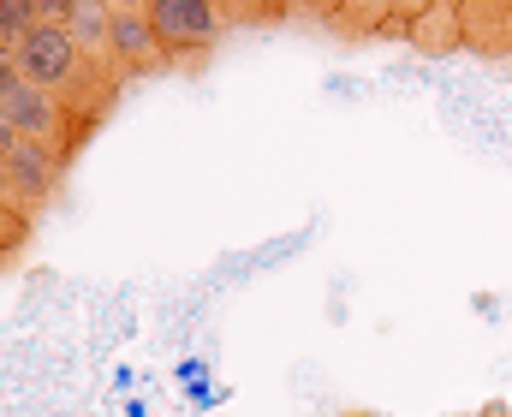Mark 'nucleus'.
Returning a JSON list of instances; mask_svg holds the SVG:
<instances>
[{
	"label": "nucleus",
	"instance_id": "5",
	"mask_svg": "<svg viewBox=\"0 0 512 417\" xmlns=\"http://www.w3.org/2000/svg\"><path fill=\"white\" fill-rule=\"evenodd\" d=\"M387 18H393V0H340L334 30H346V36H387Z\"/></svg>",
	"mask_w": 512,
	"mask_h": 417
},
{
	"label": "nucleus",
	"instance_id": "13",
	"mask_svg": "<svg viewBox=\"0 0 512 417\" xmlns=\"http://www.w3.org/2000/svg\"><path fill=\"white\" fill-rule=\"evenodd\" d=\"M114 12H143V0H108Z\"/></svg>",
	"mask_w": 512,
	"mask_h": 417
},
{
	"label": "nucleus",
	"instance_id": "1",
	"mask_svg": "<svg viewBox=\"0 0 512 417\" xmlns=\"http://www.w3.org/2000/svg\"><path fill=\"white\" fill-rule=\"evenodd\" d=\"M18 78H30V84L66 96V102H72L78 114H90V120H102V108H108L114 90H120V78L102 72V66L78 48V36H72L60 18H36V24L18 36Z\"/></svg>",
	"mask_w": 512,
	"mask_h": 417
},
{
	"label": "nucleus",
	"instance_id": "7",
	"mask_svg": "<svg viewBox=\"0 0 512 417\" xmlns=\"http://www.w3.org/2000/svg\"><path fill=\"white\" fill-rule=\"evenodd\" d=\"M215 6L227 12L233 30H245V24H280V0H215Z\"/></svg>",
	"mask_w": 512,
	"mask_h": 417
},
{
	"label": "nucleus",
	"instance_id": "6",
	"mask_svg": "<svg viewBox=\"0 0 512 417\" xmlns=\"http://www.w3.org/2000/svg\"><path fill=\"white\" fill-rule=\"evenodd\" d=\"M24 239H30V209H24L18 197L0 191V257H12Z\"/></svg>",
	"mask_w": 512,
	"mask_h": 417
},
{
	"label": "nucleus",
	"instance_id": "2",
	"mask_svg": "<svg viewBox=\"0 0 512 417\" xmlns=\"http://www.w3.org/2000/svg\"><path fill=\"white\" fill-rule=\"evenodd\" d=\"M143 18L167 54V66H197L233 24L215 0H143Z\"/></svg>",
	"mask_w": 512,
	"mask_h": 417
},
{
	"label": "nucleus",
	"instance_id": "10",
	"mask_svg": "<svg viewBox=\"0 0 512 417\" xmlns=\"http://www.w3.org/2000/svg\"><path fill=\"white\" fill-rule=\"evenodd\" d=\"M18 138H24V132L12 126V114H6V102H0V161H6L12 149H18Z\"/></svg>",
	"mask_w": 512,
	"mask_h": 417
},
{
	"label": "nucleus",
	"instance_id": "9",
	"mask_svg": "<svg viewBox=\"0 0 512 417\" xmlns=\"http://www.w3.org/2000/svg\"><path fill=\"white\" fill-rule=\"evenodd\" d=\"M12 84H18V42H6V36H0V96H6Z\"/></svg>",
	"mask_w": 512,
	"mask_h": 417
},
{
	"label": "nucleus",
	"instance_id": "8",
	"mask_svg": "<svg viewBox=\"0 0 512 417\" xmlns=\"http://www.w3.org/2000/svg\"><path fill=\"white\" fill-rule=\"evenodd\" d=\"M36 18H42V12H36L30 0H0V36H6V42H18Z\"/></svg>",
	"mask_w": 512,
	"mask_h": 417
},
{
	"label": "nucleus",
	"instance_id": "3",
	"mask_svg": "<svg viewBox=\"0 0 512 417\" xmlns=\"http://www.w3.org/2000/svg\"><path fill=\"white\" fill-rule=\"evenodd\" d=\"M60 167H66V155L54 149V143H36V138H18V149L6 155V179H0V191L6 197H18L30 215L54 197V185H60Z\"/></svg>",
	"mask_w": 512,
	"mask_h": 417
},
{
	"label": "nucleus",
	"instance_id": "11",
	"mask_svg": "<svg viewBox=\"0 0 512 417\" xmlns=\"http://www.w3.org/2000/svg\"><path fill=\"white\" fill-rule=\"evenodd\" d=\"M30 6H36L42 18H72V6H78V0H30Z\"/></svg>",
	"mask_w": 512,
	"mask_h": 417
},
{
	"label": "nucleus",
	"instance_id": "12",
	"mask_svg": "<svg viewBox=\"0 0 512 417\" xmlns=\"http://www.w3.org/2000/svg\"><path fill=\"white\" fill-rule=\"evenodd\" d=\"M310 18H316V24H334V18H340V0H310Z\"/></svg>",
	"mask_w": 512,
	"mask_h": 417
},
{
	"label": "nucleus",
	"instance_id": "4",
	"mask_svg": "<svg viewBox=\"0 0 512 417\" xmlns=\"http://www.w3.org/2000/svg\"><path fill=\"white\" fill-rule=\"evenodd\" d=\"M108 48H114V78H120V84H126V78H149V72L167 66V54H161V42H155V30H149L143 12H114Z\"/></svg>",
	"mask_w": 512,
	"mask_h": 417
}]
</instances>
